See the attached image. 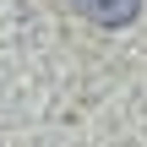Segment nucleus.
Returning <instances> with one entry per match:
<instances>
[{"label": "nucleus", "mask_w": 147, "mask_h": 147, "mask_svg": "<svg viewBox=\"0 0 147 147\" xmlns=\"http://www.w3.org/2000/svg\"><path fill=\"white\" fill-rule=\"evenodd\" d=\"M71 11L87 16V22H98V27H131L136 11H142V0H71Z\"/></svg>", "instance_id": "obj_1"}]
</instances>
